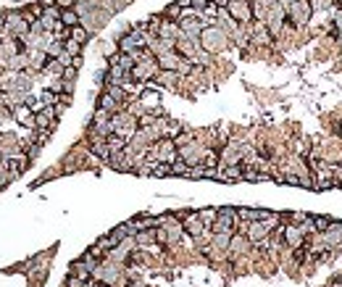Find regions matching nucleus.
Wrapping results in <instances>:
<instances>
[{
	"mask_svg": "<svg viewBox=\"0 0 342 287\" xmlns=\"http://www.w3.org/2000/svg\"><path fill=\"white\" fill-rule=\"evenodd\" d=\"M229 45L227 40V32L224 29H219V26H206V29L200 32V48L206 50V53H219V50H224Z\"/></svg>",
	"mask_w": 342,
	"mask_h": 287,
	"instance_id": "f257e3e1",
	"label": "nucleus"
},
{
	"mask_svg": "<svg viewBox=\"0 0 342 287\" xmlns=\"http://www.w3.org/2000/svg\"><path fill=\"white\" fill-rule=\"evenodd\" d=\"M158 71H161L158 58H147V61H137L129 77H132L134 82H147V79H155V74Z\"/></svg>",
	"mask_w": 342,
	"mask_h": 287,
	"instance_id": "f03ea898",
	"label": "nucleus"
},
{
	"mask_svg": "<svg viewBox=\"0 0 342 287\" xmlns=\"http://www.w3.org/2000/svg\"><path fill=\"white\" fill-rule=\"evenodd\" d=\"M274 221H276V216L274 219H266V221H250V227H247V243H253V245L266 243V237H269Z\"/></svg>",
	"mask_w": 342,
	"mask_h": 287,
	"instance_id": "7ed1b4c3",
	"label": "nucleus"
},
{
	"mask_svg": "<svg viewBox=\"0 0 342 287\" xmlns=\"http://www.w3.org/2000/svg\"><path fill=\"white\" fill-rule=\"evenodd\" d=\"M227 11H229V16H232L234 21H239V24L253 21V3H247V0H232V3L227 5Z\"/></svg>",
	"mask_w": 342,
	"mask_h": 287,
	"instance_id": "20e7f679",
	"label": "nucleus"
},
{
	"mask_svg": "<svg viewBox=\"0 0 342 287\" xmlns=\"http://www.w3.org/2000/svg\"><path fill=\"white\" fill-rule=\"evenodd\" d=\"M92 280L100 282V285H116L118 282V266L114 261L108 264H100L95 272H92Z\"/></svg>",
	"mask_w": 342,
	"mask_h": 287,
	"instance_id": "39448f33",
	"label": "nucleus"
},
{
	"mask_svg": "<svg viewBox=\"0 0 342 287\" xmlns=\"http://www.w3.org/2000/svg\"><path fill=\"white\" fill-rule=\"evenodd\" d=\"M177 155H179L182 161H187L190 166H198V163H203V155H206V150H203L200 145L190 143V145H182V147H177Z\"/></svg>",
	"mask_w": 342,
	"mask_h": 287,
	"instance_id": "423d86ee",
	"label": "nucleus"
},
{
	"mask_svg": "<svg viewBox=\"0 0 342 287\" xmlns=\"http://www.w3.org/2000/svg\"><path fill=\"white\" fill-rule=\"evenodd\" d=\"M179 29H182V34H187V37H192V40H200V32L206 29V21H203L200 16H195V18H179Z\"/></svg>",
	"mask_w": 342,
	"mask_h": 287,
	"instance_id": "0eeeda50",
	"label": "nucleus"
},
{
	"mask_svg": "<svg viewBox=\"0 0 342 287\" xmlns=\"http://www.w3.org/2000/svg\"><path fill=\"white\" fill-rule=\"evenodd\" d=\"M311 3H306V0H298V3H290L287 5V13H290V18L295 24H306L308 18H311Z\"/></svg>",
	"mask_w": 342,
	"mask_h": 287,
	"instance_id": "6e6552de",
	"label": "nucleus"
},
{
	"mask_svg": "<svg viewBox=\"0 0 342 287\" xmlns=\"http://www.w3.org/2000/svg\"><path fill=\"white\" fill-rule=\"evenodd\" d=\"M182 227H184V232L192 235L195 240H198V237H203V235L208 232L206 224L200 221V216H198V214H187V216H182Z\"/></svg>",
	"mask_w": 342,
	"mask_h": 287,
	"instance_id": "1a4fd4ad",
	"label": "nucleus"
},
{
	"mask_svg": "<svg viewBox=\"0 0 342 287\" xmlns=\"http://www.w3.org/2000/svg\"><path fill=\"white\" fill-rule=\"evenodd\" d=\"M18 53H21V40H16L11 34L0 37V55H3V58H13Z\"/></svg>",
	"mask_w": 342,
	"mask_h": 287,
	"instance_id": "9d476101",
	"label": "nucleus"
},
{
	"mask_svg": "<svg viewBox=\"0 0 342 287\" xmlns=\"http://www.w3.org/2000/svg\"><path fill=\"white\" fill-rule=\"evenodd\" d=\"M155 58H158V66H161V69L177 71V69H179V63H182V58H184V55H179L177 50H169V53H161V55H155Z\"/></svg>",
	"mask_w": 342,
	"mask_h": 287,
	"instance_id": "9b49d317",
	"label": "nucleus"
},
{
	"mask_svg": "<svg viewBox=\"0 0 342 287\" xmlns=\"http://www.w3.org/2000/svg\"><path fill=\"white\" fill-rule=\"evenodd\" d=\"M303 240H306V235L300 232L298 224H287V227H284V243H287L290 248H300Z\"/></svg>",
	"mask_w": 342,
	"mask_h": 287,
	"instance_id": "f8f14e48",
	"label": "nucleus"
},
{
	"mask_svg": "<svg viewBox=\"0 0 342 287\" xmlns=\"http://www.w3.org/2000/svg\"><path fill=\"white\" fill-rule=\"evenodd\" d=\"M179 34H182L179 24H177V21H169V18L163 16V21H161V26H158V37H163V40H177Z\"/></svg>",
	"mask_w": 342,
	"mask_h": 287,
	"instance_id": "ddd939ff",
	"label": "nucleus"
},
{
	"mask_svg": "<svg viewBox=\"0 0 342 287\" xmlns=\"http://www.w3.org/2000/svg\"><path fill=\"white\" fill-rule=\"evenodd\" d=\"M98 108H103V111H108V114H118V111H121V103H118V100L111 95V92L106 90L103 95H100V100H98Z\"/></svg>",
	"mask_w": 342,
	"mask_h": 287,
	"instance_id": "4468645a",
	"label": "nucleus"
},
{
	"mask_svg": "<svg viewBox=\"0 0 342 287\" xmlns=\"http://www.w3.org/2000/svg\"><path fill=\"white\" fill-rule=\"evenodd\" d=\"M13 116H16V122H21L24 127H34V111L29 106H16Z\"/></svg>",
	"mask_w": 342,
	"mask_h": 287,
	"instance_id": "2eb2a0df",
	"label": "nucleus"
},
{
	"mask_svg": "<svg viewBox=\"0 0 342 287\" xmlns=\"http://www.w3.org/2000/svg\"><path fill=\"white\" fill-rule=\"evenodd\" d=\"M158 224H161V219H153V216H140V219H132L134 232H142V229H155Z\"/></svg>",
	"mask_w": 342,
	"mask_h": 287,
	"instance_id": "dca6fc26",
	"label": "nucleus"
},
{
	"mask_svg": "<svg viewBox=\"0 0 342 287\" xmlns=\"http://www.w3.org/2000/svg\"><path fill=\"white\" fill-rule=\"evenodd\" d=\"M253 42H255V45H271V32L263 26V21L255 24V29H253Z\"/></svg>",
	"mask_w": 342,
	"mask_h": 287,
	"instance_id": "f3484780",
	"label": "nucleus"
},
{
	"mask_svg": "<svg viewBox=\"0 0 342 287\" xmlns=\"http://www.w3.org/2000/svg\"><path fill=\"white\" fill-rule=\"evenodd\" d=\"M71 274L74 277H79V280H92V269H90V266L85 264V258H82V261H74L71 264Z\"/></svg>",
	"mask_w": 342,
	"mask_h": 287,
	"instance_id": "a211bd4d",
	"label": "nucleus"
},
{
	"mask_svg": "<svg viewBox=\"0 0 342 287\" xmlns=\"http://www.w3.org/2000/svg\"><path fill=\"white\" fill-rule=\"evenodd\" d=\"M177 79H179V74L177 71H169V69H161L158 74H155V82H158V85H166V87L177 85Z\"/></svg>",
	"mask_w": 342,
	"mask_h": 287,
	"instance_id": "6ab92c4d",
	"label": "nucleus"
},
{
	"mask_svg": "<svg viewBox=\"0 0 342 287\" xmlns=\"http://www.w3.org/2000/svg\"><path fill=\"white\" fill-rule=\"evenodd\" d=\"M232 235H234V232H214V235H211V240H214V248H219V251H227L229 243H232Z\"/></svg>",
	"mask_w": 342,
	"mask_h": 287,
	"instance_id": "aec40b11",
	"label": "nucleus"
},
{
	"mask_svg": "<svg viewBox=\"0 0 342 287\" xmlns=\"http://www.w3.org/2000/svg\"><path fill=\"white\" fill-rule=\"evenodd\" d=\"M61 24L69 26V29H71V26H77L79 24V13L71 11V8H61Z\"/></svg>",
	"mask_w": 342,
	"mask_h": 287,
	"instance_id": "412c9836",
	"label": "nucleus"
},
{
	"mask_svg": "<svg viewBox=\"0 0 342 287\" xmlns=\"http://www.w3.org/2000/svg\"><path fill=\"white\" fill-rule=\"evenodd\" d=\"M198 216H200V221H203L206 229H208V227H214V221H216V216H219V208H203V211H198Z\"/></svg>",
	"mask_w": 342,
	"mask_h": 287,
	"instance_id": "4be33fe9",
	"label": "nucleus"
},
{
	"mask_svg": "<svg viewBox=\"0 0 342 287\" xmlns=\"http://www.w3.org/2000/svg\"><path fill=\"white\" fill-rule=\"evenodd\" d=\"M69 37H71V40H77L79 45H85L87 37H90V32H87L82 24H77V26H71V29H69Z\"/></svg>",
	"mask_w": 342,
	"mask_h": 287,
	"instance_id": "5701e85b",
	"label": "nucleus"
},
{
	"mask_svg": "<svg viewBox=\"0 0 342 287\" xmlns=\"http://www.w3.org/2000/svg\"><path fill=\"white\" fill-rule=\"evenodd\" d=\"M63 69H66V66H63V63H61L58 58H48V61H45V71L53 74V77H61Z\"/></svg>",
	"mask_w": 342,
	"mask_h": 287,
	"instance_id": "b1692460",
	"label": "nucleus"
},
{
	"mask_svg": "<svg viewBox=\"0 0 342 287\" xmlns=\"http://www.w3.org/2000/svg\"><path fill=\"white\" fill-rule=\"evenodd\" d=\"M171 174H174V177H187V174H190V163L177 158V161L171 163Z\"/></svg>",
	"mask_w": 342,
	"mask_h": 287,
	"instance_id": "393cba45",
	"label": "nucleus"
},
{
	"mask_svg": "<svg viewBox=\"0 0 342 287\" xmlns=\"http://www.w3.org/2000/svg\"><path fill=\"white\" fill-rule=\"evenodd\" d=\"M219 163H221L219 153L216 150H206V155H203V166H206V169H216Z\"/></svg>",
	"mask_w": 342,
	"mask_h": 287,
	"instance_id": "a878e982",
	"label": "nucleus"
},
{
	"mask_svg": "<svg viewBox=\"0 0 342 287\" xmlns=\"http://www.w3.org/2000/svg\"><path fill=\"white\" fill-rule=\"evenodd\" d=\"M163 16L169 18V21H179V18H182V5H179V3H171L169 8H166Z\"/></svg>",
	"mask_w": 342,
	"mask_h": 287,
	"instance_id": "bb28decb",
	"label": "nucleus"
},
{
	"mask_svg": "<svg viewBox=\"0 0 342 287\" xmlns=\"http://www.w3.org/2000/svg\"><path fill=\"white\" fill-rule=\"evenodd\" d=\"M247 248V240L245 237H239V235H232V243H229V251H234V253H242Z\"/></svg>",
	"mask_w": 342,
	"mask_h": 287,
	"instance_id": "cd10ccee",
	"label": "nucleus"
},
{
	"mask_svg": "<svg viewBox=\"0 0 342 287\" xmlns=\"http://www.w3.org/2000/svg\"><path fill=\"white\" fill-rule=\"evenodd\" d=\"M63 50H66L71 58L74 55H79V50H82V45L77 42V40H71V37H66V42H63Z\"/></svg>",
	"mask_w": 342,
	"mask_h": 287,
	"instance_id": "c85d7f7f",
	"label": "nucleus"
},
{
	"mask_svg": "<svg viewBox=\"0 0 342 287\" xmlns=\"http://www.w3.org/2000/svg\"><path fill=\"white\" fill-rule=\"evenodd\" d=\"M153 174H155V177H171V163H155L153 166Z\"/></svg>",
	"mask_w": 342,
	"mask_h": 287,
	"instance_id": "c756f323",
	"label": "nucleus"
},
{
	"mask_svg": "<svg viewBox=\"0 0 342 287\" xmlns=\"http://www.w3.org/2000/svg\"><path fill=\"white\" fill-rule=\"evenodd\" d=\"M313 224H316V232H327L332 221H329L327 216H316V219H313Z\"/></svg>",
	"mask_w": 342,
	"mask_h": 287,
	"instance_id": "7c9ffc66",
	"label": "nucleus"
},
{
	"mask_svg": "<svg viewBox=\"0 0 342 287\" xmlns=\"http://www.w3.org/2000/svg\"><path fill=\"white\" fill-rule=\"evenodd\" d=\"M190 143H192V135H190V132H182V135L174 137V145H177V147H182V145H190Z\"/></svg>",
	"mask_w": 342,
	"mask_h": 287,
	"instance_id": "2f4dec72",
	"label": "nucleus"
},
{
	"mask_svg": "<svg viewBox=\"0 0 342 287\" xmlns=\"http://www.w3.org/2000/svg\"><path fill=\"white\" fill-rule=\"evenodd\" d=\"M66 287H87V280H79V277L69 274V280H66Z\"/></svg>",
	"mask_w": 342,
	"mask_h": 287,
	"instance_id": "473e14b6",
	"label": "nucleus"
},
{
	"mask_svg": "<svg viewBox=\"0 0 342 287\" xmlns=\"http://www.w3.org/2000/svg\"><path fill=\"white\" fill-rule=\"evenodd\" d=\"M142 103L145 106H158V95H155V92H145V95H142Z\"/></svg>",
	"mask_w": 342,
	"mask_h": 287,
	"instance_id": "72a5a7b5",
	"label": "nucleus"
},
{
	"mask_svg": "<svg viewBox=\"0 0 342 287\" xmlns=\"http://www.w3.org/2000/svg\"><path fill=\"white\" fill-rule=\"evenodd\" d=\"M74 77H77V66H66V69H63V74H61L63 82H71Z\"/></svg>",
	"mask_w": 342,
	"mask_h": 287,
	"instance_id": "f704fd0d",
	"label": "nucleus"
},
{
	"mask_svg": "<svg viewBox=\"0 0 342 287\" xmlns=\"http://www.w3.org/2000/svg\"><path fill=\"white\" fill-rule=\"evenodd\" d=\"M211 5V0H192V8H198V11H206Z\"/></svg>",
	"mask_w": 342,
	"mask_h": 287,
	"instance_id": "c9c22d12",
	"label": "nucleus"
},
{
	"mask_svg": "<svg viewBox=\"0 0 342 287\" xmlns=\"http://www.w3.org/2000/svg\"><path fill=\"white\" fill-rule=\"evenodd\" d=\"M337 3H340V8H342V0H337Z\"/></svg>",
	"mask_w": 342,
	"mask_h": 287,
	"instance_id": "e433bc0d",
	"label": "nucleus"
}]
</instances>
